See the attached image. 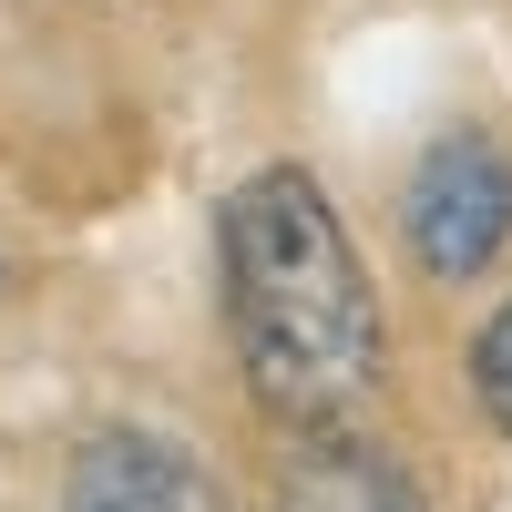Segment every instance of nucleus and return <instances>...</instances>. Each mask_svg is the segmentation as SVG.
<instances>
[{"label": "nucleus", "mask_w": 512, "mask_h": 512, "mask_svg": "<svg viewBox=\"0 0 512 512\" xmlns=\"http://www.w3.org/2000/svg\"><path fill=\"white\" fill-rule=\"evenodd\" d=\"M216 277L236 369L267 420L318 431V420L369 410V390L390 379V318H379L349 216L308 164H256L216 205Z\"/></svg>", "instance_id": "obj_1"}, {"label": "nucleus", "mask_w": 512, "mask_h": 512, "mask_svg": "<svg viewBox=\"0 0 512 512\" xmlns=\"http://www.w3.org/2000/svg\"><path fill=\"white\" fill-rule=\"evenodd\" d=\"M400 226H410V256L441 287H482L512 256V144L482 134V123L431 134V154L400 185Z\"/></svg>", "instance_id": "obj_2"}, {"label": "nucleus", "mask_w": 512, "mask_h": 512, "mask_svg": "<svg viewBox=\"0 0 512 512\" xmlns=\"http://www.w3.org/2000/svg\"><path fill=\"white\" fill-rule=\"evenodd\" d=\"M267 512H431V492L390 441L349 431V420H318V431H287Z\"/></svg>", "instance_id": "obj_3"}, {"label": "nucleus", "mask_w": 512, "mask_h": 512, "mask_svg": "<svg viewBox=\"0 0 512 512\" xmlns=\"http://www.w3.org/2000/svg\"><path fill=\"white\" fill-rule=\"evenodd\" d=\"M62 512H216V492H205V472L175 441H154V431H93L72 451Z\"/></svg>", "instance_id": "obj_4"}, {"label": "nucleus", "mask_w": 512, "mask_h": 512, "mask_svg": "<svg viewBox=\"0 0 512 512\" xmlns=\"http://www.w3.org/2000/svg\"><path fill=\"white\" fill-rule=\"evenodd\" d=\"M472 410L512 441V297H502V308L482 318V338H472Z\"/></svg>", "instance_id": "obj_5"}, {"label": "nucleus", "mask_w": 512, "mask_h": 512, "mask_svg": "<svg viewBox=\"0 0 512 512\" xmlns=\"http://www.w3.org/2000/svg\"><path fill=\"white\" fill-rule=\"evenodd\" d=\"M0 287H11V267H0Z\"/></svg>", "instance_id": "obj_6"}]
</instances>
